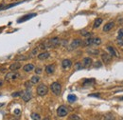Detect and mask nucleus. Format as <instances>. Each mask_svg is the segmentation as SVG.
I'll use <instances>...</instances> for the list:
<instances>
[{
	"label": "nucleus",
	"mask_w": 123,
	"mask_h": 120,
	"mask_svg": "<svg viewBox=\"0 0 123 120\" xmlns=\"http://www.w3.org/2000/svg\"><path fill=\"white\" fill-rule=\"evenodd\" d=\"M50 89L55 95H60V93L62 91V86L59 82H53L50 85Z\"/></svg>",
	"instance_id": "f257e3e1"
},
{
	"label": "nucleus",
	"mask_w": 123,
	"mask_h": 120,
	"mask_svg": "<svg viewBox=\"0 0 123 120\" xmlns=\"http://www.w3.org/2000/svg\"><path fill=\"white\" fill-rule=\"evenodd\" d=\"M36 92H37L38 95H40V96H45V95L48 92V88L45 84H41L37 87Z\"/></svg>",
	"instance_id": "f03ea898"
},
{
	"label": "nucleus",
	"mask_w": 123,
	"mask_h": 120,
	"mask_svg": "<svg viewBox=\"0 0 123 120\" xmlns=\"http://www.w3.org/2000/svg\"><path fill=\"white\" fill-rule=\"evenodd\" d=\"M67 113H68V110H67V108L65 107V106H60L58 109H57V114H58V116H60V117H64V116H66L67 115Z\"/></svg>",
	"instance_id": "7ed1b4c3"
},
{
	"label": "nucleus",
	"mask_w": 123,
	"mask_h": 120,
	"mask_svg": "<svg viewBox=\"0 0 123 120\" xmlns=\"http://www.w3.org/2000/svg\"><path fill=\"white\" fill-rule=\"evenodd\" d=\"M19 76H20L19 74H17V73H12V71H11V73H9V74H6V76H5V80L8 81V82H10V81H11V80H15V79H17Z\"/></svg>",
	"instance_id": "20e7f679"
},
{
	"label": "nucleus",
	"mask_w": 123,
	"mask_h": 120,
	"mask_svg": "<svg viewBox=\"0 0 123 120\" xmlns=\"http://www.w3.org/2000/svg\"><path fill=\"white\" fill-rule=\"evenodd\" d=\"M82 45V40L79 38H76L72 41V43L70 44V50H75L77 48H79Z\"/></svg>",
	"instance_id": "39448f33"
},
{
	"label": "nucleus",
	"mask_w": 123,
	"mask_h": 120,
	"mask_svg": "<svg viewBox=\"0 0 123 120\" xmlns=\"http://www.w3.org/2000/svg\"><path fill=\"white\" fill-rule=\"evenodd\" d=\"M21 97H22V99H23L25 102H29V101L31 99L32 95H31V92H30V91H26L23 92V94L21 95Z\"/></svg>",
	"instance_id": "423d86ee"
},
{
	"label": "nucleus",
	"mask_w": 123,
	"mask_h": 120,
	"mask_svg": "<svg viewBox=\"0 0 123 120\" xmlns=\"http://www.w3.org/2000/svg\"><path fill=\"white\" fill-rule=\"evenodd\" d=\"M36 15H37L36 13H30V14H27V15H24L23 17L19 18V19L17 20V22H18V23H21V22H24V21H27V20L31 19L32 17H34V16H36Z\"/></svg>",
	"instance_id": "0eeeda50"
},
{
	"label": "nucleus",
	"mask_w": 123,
	"mask_h": 120,
	"mask_svg": "<svg viewBox=\"0 0 123 120\" xmlns=\"http://www.w3.org/2000/svg\"><path fill=\"white\" fill-rule=\"evenodd\" d=\"M92 63H93V61H92V59H91L90 57H85V58H83V60H82V65H83L84 68L90 67V66L92 65Z\"/></svg>",
	"instance_id": "6e6552de"
},
{
	"label": "nucleus",
	"mask_w": 123,
	"mask_h": 120,
	"mask_svg": "<svg viewBox=\"0 0 123 120\" xmlns=\"http://www.w3.org/2000/svg\"><path fill=\"white\" fill-rule=\"evenodd\" d=\"M115 26V22L111 21V22H108L107 24H105V26L103 27V32H109L110 30H112Z\"/></svg>",
	"instance_id": "1a4fd4ad"
},
{
	"label": "nucleus",
	"mask_w": 123,
	"mask_h": 120,
	"mask_svg": "<svg viewBox=\"0 0 123 120\" xmlns=\"http://www.w3.org/2000/svg\"><path fill=\"white\" fill-rule=\"evenodd\" d=\"M54 70H55V66L50 64V65H47L45 67V71H46V74H52L54 73Z\"/></svg>",
	"instance_id": "9d476101"
},
{
	"label": "nucleus",
	"mask_w": 123,
	"mask_h": 120,
	"mask_svg": "<svg viewBox=\"0 0 123 120\" xmlns=\"http://www.w3.org/2000/svg\"><path fill=\"white\" fill-rule=\"evenodd\" d=\"M49 56H50V54H49L48 52H43V53H41L40 54H38V58H39L40 60H45V59H47Z\"/></svg>",
	"instance_id": "9b49d317"
},
{
	"label": "nucleus",
	"mask_w": 123,
	"mask_h": 120,
	"mask_svg": "<svg viewBox=\"0 0 123 120\" xmlns=\"http://www.w3.org/2000/svg\"><path fill=\"white\" fill-rule=\"evenodd\" d=\"M23 70H24V71H26V73H30L31 70H34V65L33 64H27L23 67Z\"/></svg>",
	"instance_id": "f8f14e48"
},
{
	"label": "nucleus",
	"mask_w": 123,
	"mask_h": 120,
	"mask_svg": "<svg viewBox=\"0 0 123 120\" xmlns=\"http://www.w3.org/2000/svg\"><path fill=\"white\" fill-rule=\"evenodd\" d=\"M101 59L104 63H109V62H111V55L106 53H103L101 54Z\"/></svg>",
	"instance_id": "ddd939ff"
},
{
	"label": "nucleus",
	"mask_w": 123,
	"mask_h": 120,
	"mask_svg": "<svg viewBox=\"0 0 123 120\" xmlns=\"http://www.w3.org/2000/svg\"><path fill=\"white\" fill-rule=\"evenodd\" d=\"M21 68V64L19 62H15V63H12L11 66H10V70L11 71H15L17 70H19Z\"/></svg>",
	"instance_id": "4468645a"
},
{
	"label": "nucleus",
	"mask_w": 123,
	"mask_h": 120,
	"mask_svg": "<svg viewBox=\"0 0 123 120\" xmlns=\"http://www.w3.org/2000/svg\"><path fill=\"white\" fill-rule=\"evenodd\" d=\"M71 64H72L71 60H69V59H64V60L62 62V67H63V68L65 70V69L69 68V67L71 66Z\"/></svg>",
	"instance_id": "2eb2a0df"
},
{
	"label": "nucleus",
	"mask_w": 123,
	"mask_h": 120,
	"mask_svg": "<svg viewBox=\"0 0 123 120\" xmlns=\"http://www.w3.org/2000/svg\"><path fill=\"white\" fill-rule=\"evenodd\" d=\"M102 24V19L101 18H97L96 20H95V22H94V25H93V27L94 28H98Z\"/></svg>",
	"instance_id": "dca6fc26"
},
{
	"label": "nucleus",
	"mask_w": 123,
	"mask_h": 120,
	"mask_svg": "<svg viewBox=\"0 0 123 120\" xmlns=\"http://www.w3.org/2000/svg\"><path fill=\"white\" fill-rule=\"evenodd\" d=\"M107 50L110 52V54H111V55H113V56H118V55H117V53L115 51V49H114L113 47L108 46V47H107Z\"/></svg>",
	"instance_id": "f3484780"
},
{
	"label": "nucleus",
	"mask_w": 123,
	"mask_h": 120,
	"mask_svg": "<svg viewBox=\"0 0 123 120\" xmlns=\"http://www.w3.org/2000/svg\"><path fill=\"white\" fill-rule=\"evenodd\" d=\"M67 100H68V102L73 103V102H75L77 100V96L76 95H74V94H69L67 96Z\"/></svg>",
	"instance_id": "a211bd4d"
},
{
	"label": "nucleus",
	"mask_w": 123,
	"mask_h": 120,
	"mask_svg": "<svg viewBox=\"0 0 123 120\" xmlns=\"http://www.w3.org/2000/svg\"><path fill=\"white\" fill-rule=\"evenodd\" d=\"M103 120H116V117H115V115L112 114V113H107L106 115H104Z\"/></svg>",
	"instance_id": "6ab92c4d"
},
{
	"label": "nucleus",
	"mask_w": 123,
	"mask_h": 120,
	"mask_svg": "<svg viewBox=\"0 0 123 120\" xmlns=\"http://www.w3.org/2000/svg\"><path fill=\"white\" fill-rule=\"evenodd\" d=\"M39 81H40V77H39L38 75H34V76H32L31 79H30V82H31L32 84H36V83H38Z\"/></svg>",
	"instance_id": "aec40b11"
},
{
	"label": "nucleus",
	"mask_w": 123,
	"mask_h": 120,
	"mask_svg": "<svg viewBox=\"0 0 123 120\" xmlns=\"http://www.w3.org/2000/svg\"><path fill=\"white\" fill-rule=\"evenodd\" d=\"M87 53L90 54H92V55H97L98 54H100V51H98V50H93V49H90V50L87 51Z\"/></svg>",
	"instance_id": "412c9836"
},
{
	"label": "nucleus",
	"mask_w": 123,
	"mask_h": 120,
	"mask_svg": "<svg viewBox=\"0 0 123 120\" xmlns=\"http://www.w3.org/2000/svg\"><path fill=\"white\" fill-rule=\"evenodd\" d=\"M93 44L94 45H100V44H101V39L100 37L93 38Z\"/></svg>",
	"instance_id": "4be33fe9"
},
{
	"label": "nucleus",
	"mask_w": 123,
	"mask_h": 120,
	"mask_svg": "<svg viewBox=\"0 0 123 120\" xmlns=\"http://www.w3.org/2000/svg\"><path fill=\"white\" fill-rule=\"evenodd\" d=\"M31 118H32V120H41V116L35 112L31 113Z\"/></svg>",
	"instance_id": "5701e85b"
},
{
	"label": "nucleus",
	"mask_w": 123,
	"mask_h": 120,
	"mask_svg": "<svg viewBox=\"0 0 123 120\" xmlns=\"http://www.w3.org/2000/svg\"><path fill=\"white\" fill-rule=\"evenodd\" d=\"M92 44H93V38L89 37V38L85 39V42H84V45H85V46H90V45H92Z\"/></svg>",
	"instance_id": "b1692460"
},
{
	"label": "nucleus",
	"mask_w": 123,
	"mask_h": 120,
	"mask_svg": "<svg viewBox=\"0 0 123 120\" xmlns=\"http://www.w3.org/2000/svg\"><path fill=\"white\" fill-rule=\"evenodd\" d=\"M95 82V79H87L83 82V86H87V85H92Z\"/></svg>",
	"instance_id": "393cba45"
},
{
	"label": "nucleus",
	"mask_w": 123,
	"mask_h": 120,
	"mask_svg": "<svg viewBox=\"0 0 123 120\" xmlns=\"http://www.w3.org/2000/svg\"><path fill=\"white\" fill-rule=\"evenodd\" d=\"M69 120H82V119H81V117H80L79 115H77V114H72V115H70Z\"/></svg>",
	"instance_id": "a878e982"
},
{
	"label": "nucleus",
	"mask_w": 123,
	"mask_h": 120,
	"mask_svg": "<svg viewBox=\"0 0 123 120\" xmlns=\"http://www.w3.org/2000/svg\"><path fill=\"white\" fill-rule=\"evenodd\" d=\"M82 65L80 63V62H77L76 64H75V70H82Z\"/></svg>",
	"instance_id": "bb28decb"
},
{
	"label": "nucleus",
	"mask_w": 123,
	"mask_h": 120,
	"mask_svg": "<svg viewBox=\"0 0 123 120\" xmlns=\"http://www.w3.org/2000/svg\"><path fill=\"white\" fill-rule=\"evenodd\" d=\"M23 92H24V91H16V92H14V93H12V96H13V97L21 96V95L23 94Z\"/></svg>",
	"instance_id": "cd10ccee"
},
{
	"label": "nucleus",
	"mask_w": 123,
	"mask_h": 120,
	"mask_svg": "<svg viewBox=\"0 0 123 120\" xmlns=\"http://www.w3.org/2000/svg\"><path fill=\"white\" fill-rule=\"evenodd\" d=\"M81 33H82V35H83V36H89V35H91L90 33H88L87 31H82Z\"/></svg>",
	"instance_id": "c85d7f7f"
},
{
	"label": "nucleus",
	"mask_w": 123,
	"mask_h": 120,
	"mask_svg": "<svg viewBox=\"0 0 123 120\" xmlns=\"http://www.w3.org/2000/svg\"><path fill=\"white\" fill-rule=\"evenodd\" d=\"M116 42H117V44H118V45L123 46V39H122L121 37H118V38H117V40H116Z\"/></svg>",
	"instance_id": "c756f323"
},
{
	"label": "nucleus",
	"mask_w": 123,
	"mask_h": 120,
	"mask_svg": "<svg viewBox=\"0 0 123 120\" xmlns=\"http://www.w3.org/2000/svg\"><path fill=\"white\" fill-rule=\"evenodd\" d=\"M101 61H96V63L94 64V66L96 67V68H100V67H101Z\"/></svg>",
	"instance_id": "7c9ffc66"
},
{
	"label": "nucleus",
	"mask_w": 123,
	"mask_h": 120,
	"mask_svg": "<svg viewBox=\"0 0 123 120\" xmlns=\"http://www.w3.org/2000/svg\"><path fill=\"white\" fill-rule=\"evenodd\" d=\"M31 84H32V83H31L30 81H27L26 83H25V86H26V88H28V89H30V88L31 87Z\"/></svg>",
	"instance_id": "2f4dec72"
},
{
	"label": "nucleus",
	"mask_w": 123,
	"mask_h": 120,
	"mask_svg": "<svg viewBox=\"0 0 123 120\" xmlns=\"http://www.w3.org/2000/svg\"><path fill=\"white\" fill-rule=\"evenodd\" d=\"M17 60H19V61H21V60H25V59H28V57L27 56H17V58H16Z\"/></svg>",
	"instance_id": "473e14b6"
},
{
	"label": "nucleus",
	"mask_w": 123,
	"mask_h": 120,
	"mask_svg": "<svg viewBox=\"0 0 123 120\" xmlns=\"http://www.w3.org/2000/svg\"><path fill=\"white\" fill-rule=\"evenodd\" d=\"M35 73H36V74H42V69H41V68H37V69L35 70Z\"/></svg>",
	"instance_id": "72a5a7b5"
},
{
	"label": "nucleus",
	"mask_w": 123,
	"mask_h": 120,
	"mask_svg": "<svg viewBox=\"0 0 123 120\" xmlns=\"http://www.w3.org/2000/svg\"><path fill=\"white\" fill-rule=\"evenodd\" d=\"M118 35H119V37H123V29L118 31Z\"/></svg>",
	"instance_id": "f704fd0d"
},
{
	"label": "nucleus",
	"mask_w": 123,
	"mask_h": 120,
	"mask_svg": "<svg viewBox=\"0 0 123 120\" xmlns=\"http://www.w3.org/2000/svg\"><path fill=\"white\" fill-rule=\"evenodd\" d=\"M20 113H21V111H20V110H18V109L14 110V114H16V115H19Z\"/></svg>",
	"instance_id": "c9c22d12"
},
{
	"label": "nucleus",
	"mask_w": 123,
	"mask_h": 120,
	"mask_svg": "<svg viewBox=\"0 0 123 120\" xmlns=\"http://www.w3.org/2000/svg\"><path fill=\"white\" fill-rule=\"evenodd\" d=\"M89 96H95V97H98L100 96V93H95V94H90Z\"/></svg>",
	"instance_id": "e433bc0d"
},
{
	"label": "nucleus",
	"mask_w": 123,
	"mask_h": 120,
	"mask_svg": "<svg viewBox=\"0 0 123 120\" xmlns=\"http://www.w3.org/2000/svg\"><path fill=\"white\" fill-rule=\"evenodd\" d=\"M37 51H38V49H34V50L32 51V53H31V54H32V55H35V54H37Z\"/></svg>",
	"instance_id": "4c0bfd02"
},
{
	"label": "nucleus",
	"mask_w": 123,
	"mask_h": 120,
	"mask_svg": "<svg viewBox=\"0 0 123 120\" xmlns=\"http://www.w3.org/2000/svg\"><path fill=\"white\" fill-rule=\"evenodd\" d=\"M118 22H119V23H123V19H120V18H118Z\"/></svg>",
	"instance_id": "58836bf2"
},
{
	"label": "nucleus",
	"mask_w": 123,
	"mask_h": 120,
	"mask_svg": "<svg viewBox=\"0 0 123 120\" xmlns=\"http://www.w3.org/2000/svg\"><path fill=\"white\" fill-rule=\"evenodd\" d=\"M44 120H50V119H49V118H48V117H45V119H44Z\"/></svg>",
	"instance_id": "ea45409f"
},
{
	"label": "nucleus",
	"mask_w": 123,
	"mask_h": 120,
	"mask_svg": "<svg viewBox=\"0 0 123 120\" xmlns=\"http://www.w3.org/2000/svg\"><path fill=\"white\" fill-rule=\"evenodd\" d=\"M2 84H3V83H2V81H1V80H0V87H1V86H2Z\"/></svg>",
	"instance_id": "a19ab883"
},
{
	"label": "nucleus",
	"mask_w": 123,
	"mask_h": 120,
	"mask_svg": "<svg viewBox=\"0 0 123 120\" xmlns=\"http://www.w3.org/2000/svg\"><path fill=\"white\" fill-rule=\"evenodd\" d=\"M119 99H120V100H122V101H123V96H121V97H119Z\"/></svg>",
	"instance_id": "79ce46f5"
},
{
	"label": "nucleus",
	"mask_w": 123,
	"mask_h": 120,
	"mask_svg": "<svg viewBox=\"0 0 123 120\" xmlns=\"http://www.w3.org/2000/svg\"><path fill=\"white\" fill-rule=\"evenodd\" d=\"M3 105H4V104H3V103H0V107H2V106H3Z\"/></svg>",
	"instance_id": "37998d69"
},
{
	"label": "nucleus",
	"mask_w": 123,
	"mask_h": 120,
	"mask_svg": "<svg viewBox=\"0 0 123 120\" xmlns=\"http://www.w3.org/2000/svg\"><path fill=\"white\" fill-rule=\"evenodd\" d=\"M121 120H123V118H122V119H121Z\"/></svg>",
	"instance_id": "c03bdc74"
}]
</instances>
